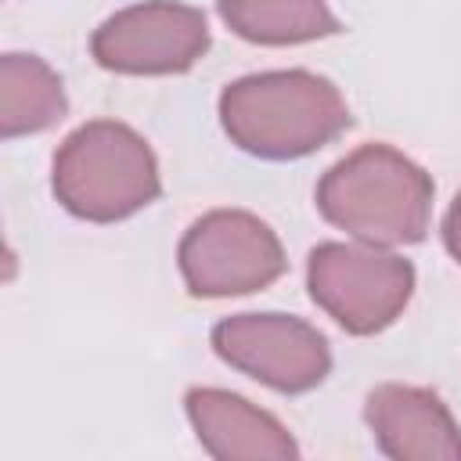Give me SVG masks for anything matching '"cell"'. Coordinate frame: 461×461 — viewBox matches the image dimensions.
<instances>
[{
	"mask_svg": "<svg viewBox=\"0 0 461 461\" xmlns=\"http://www.w3.org/2000/svg\"><path fill=\"white\" fill-rule=\"evenodd\" d=\"M220 126L245 155L292 162L342 137L353 126V115L328 76L310 68H274L223 86Z\"/></svg>",
	"mask_w": 461,
	"mask_h": 461,
	"instance_id": "6da1fadb",
	"label": "cell"
},
{
	"mask_svg": "<svg viewBox=\"0 0 461 461\" xmlns=\"http://www.w3.org/2000/svg\"><path fill=\"white\" fill-rule=\"evenodd\" d=\"M436 184L411 155L393 144H360L317 180L321 216L357 241L418 245L429 234Z\"/></svg>",
	"mask_w": 461,
	"mask_h": 461,
	"instance_id": "7a4b0ae2",
	"label": "cell"
},
{
	"mask_svg": "<svg viewBox=\"0 0 461 461\" xmlns=\"http://www.w3.org/2000/svg\"><path fill=\"white\" fill-rule=\"evenodd\" d=\"M50 191L76 220L119 223L162 194V173L151 144L133 126L90 119L58 144Z\"/></svg>",
	"mask_w": 461,
	"mask_h": 461,
	"instance_id": "3957f363",
	"label": "cell"
},
{
	"mask_svg": "<svg viewBox=\"0 0 461 461\" xmlns=\"http://www.w3.org/2000/svg\"><path fill=\"white\" fill-rule=\"evenodd\" d=\"M414 263L371 241H321L306 256L310 299L349 335L396 324L414 295Z\"/></svg>",
	"mask_w": 461,
	"mask_h": 461,
	"instance_id": "277c9868",
	"label": "cell"
},
{
	"mask_svg": "<svg viewBox=\"0 0 461 461\" xmlns=\"http://www.w3.org/2000/svg\"><path fill=\"white\" fill-rule=\"evenodd\" d=\"M176 267L194 299H234L274 285L288 259L274 227L256 212L209 209L184 230Z\"/></svg>",
	"mask_w": 461,
	"mask_h": 461,
	"instance_id": "5b68a950",
	"label": "cell"
},
{
	"mask_svg": "<svg viewBox=\"0 0 461 461\" xmlns=\"http://www.w3.org/2000/svg\"><path fill=\"white\" fill-rule=\"evenodd\" d=\"M212 353L252 382L299 396L331 375L328 339L295 313H230L209 331Z\"/></svg>",
	"mask_w": 461,
	"mask_h": 461,
	"instance_id": "8992f818",
	"label": "cell"
},
{
	"mask_svg": "<svg viewBox=\"0 0 461 461\" xmlns=\"http://www.w3.org/2000/svg\"><path fill=\"white\" fill-rule=\"evenodd\" d=\"M209 22L180 0H140L108 14L90 36V58L119 76H180L209 50Z\"/></svg>",
	"mask_w": 461,
	"mask_h": 461,
	"instance_id": "52a82bcc",
	"label": "cell"
},
{
	"mask_svg": "<svg viewBox=\"0 0 461 461\" xmlns=\"http://www.w3.org/2000/svg\"><path fill=\"white\" fill-rule=\"evenodd\" d=\"M364 421L375 447L393 461H461V425L425 385H375L364 396Z\"/></svg>",
	"mask_w": 461,
	"mask_h": 461,
	"instance_id": "ba28073f",
	"label": "cell"
},
{
	"mask_svg": "<svg viewBox=\"0 0 461 461\" xmlns=\"http://www.w3.org/2000/svg\"><path fill=\"white\" fill-rule=\"evenodd\" d=\"M187 421L202 450L216 461H295V436L241 393L194 385L184 396Z\"/></svg>",
	"mask_w": 461,
	"mask_h": 461,
	"instance_id": "9c48e42d",
	"label": "cell"
},
{
	"mask_svg": "<svg viewBox=\"0 0 461 461\" xmlns=\"http://www.w3.org/2000/svg\"><path fill=\"white\" fill-rule=\"evenodd\" d=\"M68 115V97L61 76L40 58L7 50L0 58V137L14 140L25 133H43Z\"/></svg>",
	"mask_w": 461,
	"mask_h": 461,
	"instance_id": "30bf717a",
	"label": "cell"
},
{
	"mask_svg": "<svg viewBox=\"0 0 461 461\" xmlns=\"http://www.w3.org/2000/svg\"><path fill=\"white\" fill-rule=\"evenodd\" d=\"M216 14L234 36L259 47L313 43L342 32L328 0H216Z\"/></svg>",
	"mask_w": 461,
	"mask_h": 461,
	"instance_id": "8fae6325",
	"label": "cell"
},
{
	"mask_svg": "<svg viewBox=\"0 0 461 461\" xmlns=\"http://www.w3.org/2000/svg\"><path fill=\"white\" fill-rule=\"evenodd\" d=\"M439 234H443L447 252H450V256L461 263V191L454 194V202H450V209H447V216H443Z\"/></svg>",
	"mask_w": 461,
	"mask_h": 461,
	"instance_id": "7c38bea8",
	"label": "cell"
}]
</instances>
